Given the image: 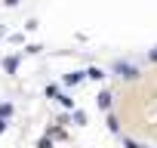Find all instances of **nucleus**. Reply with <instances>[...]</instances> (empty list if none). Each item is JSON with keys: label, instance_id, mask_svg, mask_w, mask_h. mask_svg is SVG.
Masks as SVG:
<instances>
[{"label": "nucleus", "instance_id": "nucleus-6", "mask_svg": "<svg viewBox=\"0 0 157 148\" xmlns=\"http://www.w3.org/2000/svg\"><path fill=\"white\" fill-rule=\"evenodd\" d=\"M16 65H19V59H16V56H13V59H6V71H10V74L16 71Z\"/></svg>", "mask_w": 157, "mask_h": 148}, {"label": "nucleus", "instance_id": "nucleus-2", "mask_svg": "<svg viewBox=\"0 0 157 148\" xmlns=\"http://www.w3.org/2000/svg\"><path fill=\"white\" fill-rule=\"evenodd\" d=\"M80 80H83V74H80V71H71V74H65V87H77Z\"/></svg>", "mask_w": 157, "mask_h": 148}, {"label": "nucleus", "instance_id": "nucleus-3", "mask_svg": "<svg viewBox=\"0 0 157 148\" xmlns=\"http://www.w3.org/2000/svg\"><path fill=\"white\" fill-rule=\"evenodd\" d=\"M96 105H99L102 111H108V108H111V93H99V96H96Z\"/></svg>", "mask_w": 157, "mask_h": 148}, {"label": "nucleus", "instance_id": "nucleus-11", "mask_svg": "<svg viewBox=\"0 0 157 148\" xmlns=\"http://www.w3.org/2000/svg\"><path fill=\"white\" fill-rule=\"evenodd\" d=\"M148 59H151V62H157V46L151 49V56H148Z\"/></svg>", "mask_w": 157, "mask_h": 148}, {"label": "nucleus", "instance_id": "nucleus-9", "mask_svg": "<svg viewBox=\"0 0 157 148\" xmlns=\"http://www.w3.org/2000/svg\"><path fill=\"white\" fill-rule=\"evenodd\" d=\"M123 148H142L139 142H132V139H123Z\"/></svg>", "mask_w": 157, "mask_h": 148}, {"label": "nucleus", "instance_id": "nucleus-4", "mask_svg": "<svg viewBox=\"0 0 157 148\" xmlns=\"http://www.w3.org/2000/svg\"><path fill=\"white\" fill-rule=\"evenodd\" d=\"M86 77H90V80H102V77H105V71H102V68H90V71H86Z\"/></svg>", "mask_w": 157, "mask_h": 148}, {"label": "nucleus", "instance_id": "nucleus-7", "mask_svg": "<svg viewBox=\"0 0 157 148\" xmlns=\"http://www.w3.org/2000/svg\"><path fill=\"white\" fill-rule=\"evenodd\" d=\"M74 123H86V114L83 111H74Z\"/></svg>", "mask_w": 157, "mask_h": 148}, {"label": "nucleus", "instance_id": "nucleus-5", "mask_svg": "<svg viewBox=\"0 0 157 148\" xmlns=\"http://www.w3.org/2000/svg\"><path fill=\"white\" fill-rule=\"evenodd\" d=\"M59 102H62V105H65V108H74V99H71V96H65V93H62V96H59Z\"/></svg>", "mask_w": 157, "mask_h": 148}, {"label": "nucleus", "instance_id": "nucleus-12", "mask_svg": "<svg viewBox=\"0 0 157 148\" xmlns=\"http://www.w3.org/2000/svg\"><path fill=\"white\" fill-rule=\"evenodd\" d=\"M3 130H6V123H3V117H0V133H3Z\"/></svg>", "mask_w": 157, "mask_h": 148}, {"label": "nucleus", "instance_id": "nucleus-8", "mask_svg": "<svg viewBox=\"0 0 157 148\" xmlns=\"http://www.w3.org/2000/svg\"><path fill=\"white\" fill-rule=\"evenodd\" d=\"M13 114V105H0V117H10Z\"/></svg>", "mask_w": 157, "mask_h": 148}, {"label": "nucleus", "instance_id": "nucleus-1", "mask_svg": "<svg viewBox=\"0 0 157 148\" xmlns=\"http://www.w3.org/2000/svg\"><path fill=\"white\" fill-rule=\"evenodd\" d=\"M114 71H117V77H126V80H132L136 74H139V71H136L132 65H126V62H114Z\"/></svg>", "mask_w": 157, "mask_h": 148}, {"label": "nucleus", "instance_id": "nucleus-10", "mask_svg": "<svg viewBox=\"0 0 157 148\" xmlns=\"http://www.w3.org/2000/svg\"><path fill=\"white\" fill-rule=\"evenodd\" d=\"M37 148H52V139H40V145Z\"/></svg>", "mask_w": 157, "mask_h": 148}]
</instances>
